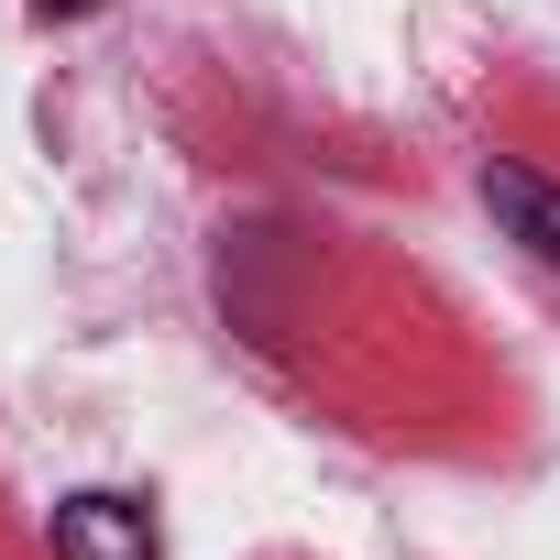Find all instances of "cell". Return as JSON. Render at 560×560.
Segmentation results:
<instances>
[{
  "instance_id": "1",
  "label": "cell",
  "mask_w": 560,
  "mask_h": 560,
  "mask_svg": "<svg viewBox=\"0 0 560 560\" xmlns=\"http://www.w3.org/2000/svg\"><path fill=\"white\" fill-rule=\"evenodd\" d=\"M45 549H56V560H154V516H143L132 494L89 483V494H56Z\"/></svg>"
},
{
  "instance_id": "3",
  "label": "cell",
  "mask_w": 560,
  "mask_h": 560,
  "mask_svg": "<svg viewBox=\"0 0 560 560\" xmlns=\"http://www.w3.org/2000/svg\"><path fill=\"white\" fill-rule=\"evenodd\" d=\"M23 12H34V23H89L100 0H23Z\"/></svg>"
},
{
  "instance_id": "2",
  "label": "cell",
  "mask_w": 560,
  "mask_h": 560,
  "mask_svg": "<svg viewBox=\"0 0 560 560\" xmlns=\"http://www.w3.org/2000/svg\"><path fill=\"white\" fill-rule=\"evenodd\" d=\"M483 209H494V220L560 275V187H549V176H527L516 154H494V165H483Z\"/></svg>"
}]
</instances>
